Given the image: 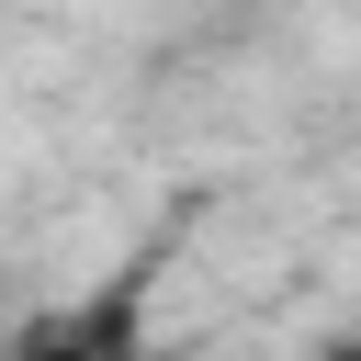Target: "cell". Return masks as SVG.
I'll list each match as a JSON object with an SVG mask.
<instances>
[{"instance_id": "1", "label": "cell", "mask_w": 361, "mask_h": 361, "mask_svg": "<svg viewBox=\"0 0 361 361\" xmlns=\"http://www.w3.org/2000/svg\"><path fill=\"white\" fill-rule=\"evenodd\" d=\"M23 361H124L147 350V271H113V293H79V305H45L11 327Z\"/></svg>"}]
</instances>
